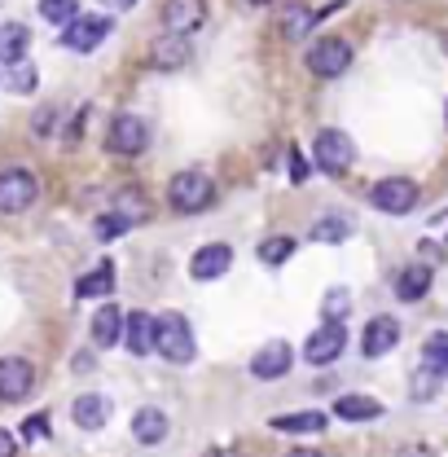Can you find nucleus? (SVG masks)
<instances>
[{
    "mask_svg": "<svg viewBox=\"0 0 448 457\" xmlns=\"http://www.w3.org/2000/svg\"><path fill=\"white\" fill-rule=\"evenodd\" d=\"M111 18L106 13H79V18H71L66 22V31H62V45L71 49V54H93L106 36H111Z\"/></svg>",
    "mask_w": 448,
    "mask_h": 457,
    "instance_id": "39448f33",
    "label": "nucleus"
},
{
    "mask_svg": "<svg viewBox=\"0 0 448 457\" xmlns=\"http://www.w3.org/2000/svg\"><path fill=\"white\" fill-rule=\"evenodd\" d=\"M369 203H374L378 212H387V216H404V212L418 207V185H413L409 176H387V180H378V185L369 189Z\"/></svg>",
    "mask_w": 448,
    "mask_h": 457,
    "instance_id": "0eeeda50",
    "label": "nucleus"
},
{
    "mask_svg": "<svg viewBox=\"0 0 448 457\" xmlns=\"http://www.w3.org/2000/svg\"><path fill=\"white\" fill-rule=\"evenodd\" d=\"M163 22L176 36H194L207 22V0H168L163 4Z\"/></svg>",
    "mask_w": 448,
    "mask_h": 457,
    "instance_id": "9b49d317",
    "label": "nucleus"
},
{
    "mask_svg": "<svg viewBox=\"0 0 448 457\" xmlns=\"http://www.w3.org/2000/svg\"><path fill=\"white\" fill-rule=\"evenodd\" d=\"M106 145H111L114 154H141V150L150 145V128H145V119H137V114H119V119L111 123Z\"/></svg>",
    "mask_w": 448,
    "mask_h": 457,
    "instance_id": "1a4fd4ad",
    "label": "nucleus"
},
{
    "mask_svg": "<svg viewBox=\"0 0 448 457\" xmlns=\"http://www.w3.org/2000/svg\"><path fill=\"white\" fill-rule=\"evenodd\" d=\"M93 339H97V347H114V343L123 339V317H119L114 303H102V308H97V317H93Z\"/></svg>",
    "mask_w": 448,
    "mask_h": 457,
    "instance_id": "412c9836",
    "label": "nucleus"
},
{
    "mask_svg": "<svg viewBox=\"0 0 448 457\" xmlns=\"http://www.w3.org/2000/svg\"><path fill=\"white\" fill-rule=\"evenodd\" d=\"M312 22H317V13H312V9L290 4V9L281 13V36H286V40H303V36L312 31Z\"/></svg>",
    "mask_w": 448,
    "mask_h": 457,
    "instance_id": "393cba45",
    "label": "nucleus"
},
{
    "mask_svg": "<svg viewBox=\"0 0 448 457\" xmlns=\"http://www.w3.org/2000/svg\"><path fill=\"white\" fill-rule=\"evenodd\" d=\"M31 387H36V370H31V361H22V356H4L0 361V400H27L31 396Z\"/></svg>",
    "mask_w": 448,
    "mask_h": 457,
    "instance_id": "9d476101",
    "label": "nucleus"
},
{
    "mask_svg": "<svg viewBox=\"0 0 448 457\" xmlns=\"http://www.w3.org/2000/svg\"><path fill=\"white\" fill-rule=\"evenodd\" d=\"M111 290H114V264H102V269H93L88 278L75 282V295H79V299H102V295H111Z\"/></svg>",
    "mask_w": 448,
    "mask_h": 457,
    "instance_id": "b1692460",
    "label": "nucleus"
},
{
    "mask_svg": "<svg viewBox=\"0 0 448 457\" xmlns=\"http://www.w3.org/2000/svg\"><path fill=\"white\" fill-rule=\"evenodd\" d=\"M31 49V31L22 27V22H4L0 27V62L4 66H13V62H22Z\"/></svg>",
    "mask_w": 448,
    "mask_h": 457,
    "instance_id": "6ab92c4d",
    "label": "nucleus"
},
{
    "mask_svg": "<svg viewBox=\"0 0 448 457\" xmlns=\"http://www.w3.org/2000/svg\"><path fill=\"white\" fill-rule=\"evenodd\" d=\"M436 387H440V374H436V370H422V374L409 383V396L413 400H431L436 396Z\"/></svg>",
    "mask_w": 448,
    "mask_h": 457,
    "instance_id": "2f4dec72",
    "label": "nucleus"
},
{
    "mask_svg": "<svg viewBox=\"0 0 448 457\" xmlns=\"http://www.w3.org/2000/svg\"><path fill=\"white\" fill-rule=\"evenodd\" d=\"M427 290H431V269H427V264H413V269H404V273L395 278V295H400L404 303H418Z\"/></svg>",
    "mask_w": 448,
    "mask_h": 457,
    "instance_id": "5701e85b",
    "label": "nucleus"
},
{
    "mask_svg": "<svg viewBox=\"0 0 448 457\" xmlns=\"http://www.w3.org/2000/svg\"><path fill=\"white\" fill-rule=\"evenodd\" d=\"M312 159H317V168L326 171V176H343V171L356 163V145H352V137H347V132H338V128H321V132H317V141H312Z\"/></svg>",
    "mask_w": 448,
    "mask_h": 457,
    "instance_id": "7ed1b4c3",
    "label": "nucleus"
},
{
    "mask_svg": "<svg viewBox=\"0 0 448 457\" xmlns=\"http://www.w3.org/2000/svg\"><path fill=\"white\" fill-rule=\"evenodd\" d=\"M290 361H295V352H290L281 339H273V343H264V347L255 352L251 374H255L260 383H273V378H281V374H290Z\"/></svg>",
    "mask_w": 448,
    "mask_h": 457,
    "instance_id": "ddd939ff",
    "label": "nucleus"
},
{
    "mask_svg": "<svg viewBox=\"0 0 448 457\" xmlns=\"http://www.w3.org/2000/svg\"><path fill=\"white\" fill-rule=\"evenodd\" d=\"M335 413L343 422H374L383 413V404L374 396H338L335 400Z\"/></svg>",
    "mask_w": 448,
    "mask_h": 457,
    "instance_id": "4be33fe9",
    "label": "nucleus"
},
{
    "mask_svg": "<svg viewBox=\"0 0 448 457\" xmlns=\"http://www.w3.org/2000/svg\"><path fill=\"white\" fill-rule=\"evenodd\" d=\"M290 176H295V180H303V176H308V163H303V154H299V150H290Z\"/></svg>",
    "mask_w": 448,
    "mask_h": 457,
    "instance_id": "c9c22d12",
    "label": "nucleus"
},
{
    "mask_svg": "<svg viewBox=\"0 0 448 457\" xmlns=\"http://www.w3.org/2000/svg\"><path fill=\"white\" fill-rule=\"evenodd\" d=\"M347 347V326L343 321H321V330H312V339L303 343V361L308 365H330L338 352Z\"/></svg>",
    "mask_w": 448,
    "mask_h": 457,
    "instance_id": "6e6552de",
    "label": "nucleus"
},
{
    "mask_svg": "<svg viewBox=\"0 0 448 457\" xmlns=\"http://www.w3.org/2000/svg\"><path fill=\"white\" fill-rule=\"evenodd\" d=\"M212 198H216V185H212V176H207V171L189 168V171H176V176H171V185H168L171 212L194 216V212L212 207Z\"/></svg>",
    "mask_w": 448,
    "mask_h": 457,
    "instance_id": "f03ea898",
    "label": "nucleus"
},
{
    "mask_svg": "<svg viewBox=\"0 0 448 457\" xmlns=\"http://www.w3.org/2000/svg\"><path fill=\"white\" fill-rule=\"evenodd\" d=\"M286 457H326V453H317V449H290Z\"/></svg>",
    "mask_w": 448,
    "mask_h": 457,
    "instance_id": "ea45409f",
    "label": "nucleus"
},
{
    "mask_svg": "<svg viewBox=\"0 0 448 457\" xmlns=\"http://www.w3.org/2000/svg\"><path fill=\"white\" fill-rule=\"evenodd\" d=\"M444 119H448V106H444Z\"/></svg>",
    "mask_w": 448,
    "mask_h": 457,
    "instance_id": "c03bdc74",
    "label": "nucleus"
},
{
    "mask_svg": "<svg viewBox=\"0 0 448 457\" xmlns=\"http://www.w3.org/2000/svg\"><path fill=\"white\" fill-rule=\"evenodd\" d=\"M123 347H128L132 356L154 352V317H150V312H132V317L123 321Z\"/></svg>",
    "mask_w": 448,
    "mask_h": 457,
    "instance_id": "dca6fc26",
    "label": "nucleus"
},
{
    "mask_svg": "<svg viewBox=\"0 0 448 457\" xmlns=\"http://www.w3.org/2000/svg\"><path fill=\"white\" fill-rule=\"evenodd\" d=\"M395 343H400V321H395V317H374V321L365 326L361 352H365V356H387Z\"/></svg>",
    "mask_w": 448,
    "mask_h": 457,
    "instance_id": "4468645a",
    "label": "nucleus"
},
{
    "mask_svg": "<svg viewBox=\"0 0 448 457\" xmlns=\"http://www.w3.org/2000/svg\"><path fill=\"white\" fill-rule=\"evenodd\" d=\"M400 457H436V453H431L427 445H413V449H404V453H400Z\"/></svg>",
    "mask_w": 448,
    "mask_h": 457,
    "instance_id": "58836bf2",
    "label": "nucleus"
},
{
    "mask_svg": "<svg viewBox=\"0 0 448 457\" xmlns=\"http://www.w3.org/2000/svg\"><path fill=\"white\" fill-rule=\"evenodd\" d=\"M106 4H111V9H132L137 0H106Z\"/></svg>",
    "mask_w": 448,
    "mask_h": 457,
    "instance_id": "a19ab883",
    "label": "nucleus"
},
{
    "mask_svg": "<svg viewBox=\"0 0 448 457\" xmlns=\"http://www.w3.org/2000/svg\"><path fill=\"white\" fill-rule=\"evenodd\" d=\"M422 365H427V370H436L440 378H448V335L444 330L427 339V347H422Z\"/></svg>",
    "mask_w": 448,
    "mask_h": 457,
    "instance_id": "a878e982",
    "label": "nucleus"
},
{
    "mask_svg": "<svg viewBox=\"0 0 448 457\" xmlns=\"http://www.w3.org/2000/svg\"><path fill=\"white\" fill-rule=\"evenodd\" d=\"M154 352L163 361H171V365H189L194 361L198 343H194V330H189V321L180 312H163L154 321Z\"/></svg>",
    "mask_w": 448,
    "mask_h": 457,
    "instance_id": "f257e3e1",
    "label": "nucleus"
},
{
    "mask_svg": "<svg viewBox=\"0 0 448 457\" xmlns=\"http://www.w3.org/2000/svg\"><path fill=\"white\" fill-rule=\"evenodd\" d=\"M207 457H237L233 449H216V453H207Z\"/></svg>",
    "mask_w": 448,
    "mask_h": 457,
    "instance_id": "79ce46f5",
    "label": "nucleus"
},
{
    "mask_svg": "<svg viewBox=\"0 0 448 457\" xmlns=\"http://www.w3.org/2000/svg\"><path fill=\"white\" fill-rule=\"evenodd\" d=\"M251 4H273V0H251Z\"/></svg>",
    "mask_w": 448,
    "mask_h": 457,
    "instance_id": "37998d69",
    "label": "nucleus"
},
{
    "mask_svg": "<svg viewBox=\"0 0 448 457\" xmlns=\"http://www.w3.org/2000/svg\"><path fill=\"white\" fill-rule=\"evenodd\" d=\"M189 57H194L189 36H176V31L159 36V40L150 45V66H154V71H180V66H189Z\"/></svg>",
    "mask_w": 448,
    "mask_h": 457,
    "instance_id": "f8f14e48",
    "label": "nucleus"
},
{
    "mask_svg": "<svg viewBox=\"0 0 448 457\" xmlns=\"http://www.w3.org/2000/svg\"><path fill=\"white\" fill-rule=\"evenodd\" d=\"M49 123H54V111H45L40 119H36V132H40V137H49Z\"/></svg>",
    "mask_w": 448,
    "mask_h": 457,
    "instance_id": "4c0bfd02",
    "label": "nucleus"
},
{
    "mask_svg": "<svg viewBox=\"0 0 448 457\" xmlns=\"http://www.w3.org/2000/svg\"><path fill=\"white\" fill-rule=\"evenodd\" d=\"M312 237H317V242H343V237H347V220H317V225H312Z\"/></svg>",
    "mask_w": 448,
    "mask_h": 457,
    "instance_id": "72a5a7b5",
    "label": "nucleus"
},
{
    "mask_svg": "<svg viewBox=\"0 0 448 457\" xmlns=\"http://www.w3.org/2000/svg\"><path fill=\"white\" fill-rule=\"evenodd\" d=\"M347 308H352V295H347L343 286L326 290V303H321V317H326V321H343V317H347Z\"/></svg>",
    "mask_w": 448,
    "mask_h": 457,
    "instance_id": "7c9ffc66",
    "label": "nucleus"
},
{
    "mask_svg": "<svg viewBox=\"0 0 448 457\" xmlns=\"http://www.w3.org/2000/svg\"><path fill=\"white\" fill-rule=\"evenodd\" d=\"M128 228L132 225H128L119 212H111V216H102V220H97V237H102V242H114V237H123Z\"/></svg>",
    "mask_w": 448,
    "mask_h": 457,
    "instance_id": "473e14b6",
    "label": "nucleus"
},
{
    "mask_svg": "<svg viewBox=\"0 0 448 457\" xmlns=\"http://www.w3.org/2000/svg\"><path fill=\"white\" fill-rule=\"evenodd\" d=\"M36 79H40V75H36V66H31L27 57H22V62H13V66H9V75H4V84H9L13 93H36Z\"/></svg>",
    "mask_w": 448,
    "mask_h": 457,
    "instance_id": "bb28decb",
    "label": "nucleus"
},
{
    "mask_svg": "<svg viewBox=\"0 0 448 457\" xmlns=\"http://www.w3.org/2000/svg\"><path fill=\"white\" fill-rule=\"evenodd\" d=\"M49 436V418H27L22 422V440H45Z\"/></svg>",
    "mask_w": 448,
    "mask_h": 457,
    "instance_id": "f704fd0d",
    "label": "nucleus"
},
{
    "mask_svg": "<svg viewBox=\"0 0 448 457\" xmlns=\"http://www.w3.org/2000/svg\"><path fill=\"white\" fill-rule=\"evenodd\" d=\"M71 418H75V427H84V431H102V427L111 422V400L106 396H79L75 409H71Z\"/></svg>",
    "mask_w": 448,
    "mask_h": 457,
    "instance_id": "f3484780",
    "label": "nucleus"
},
{
    "mask_svg": "<svg viewBox=\"0 0 448 457\" xmlns=\"http://www.w3.org/2000/svg\"><path fill=\"white\" fill-rule=\"evenodd\" d=\"M114 212H119L128 225H137V220H145V216H150V207H145V203H141V194H132V189H123V194H119Z\"/></svg>",
    "mask_w": 448,
    "mask_h": 457,
    "instance_id": "c756f323",
    "label": "nucleus"
},
{
    "mask_svg": "<svg viewBox=\"0 0 448 457\" xmlns=\"http://www.w3.org/2000/svg\"><path fill=\"white\" fill-rule=\"evenodd\" d=\"M13 453H18V440L9 431H0V457H13Z\"/></svg>",
    "mask_w": 448,
    "mask_h": 457,
    "instance_id": "e433bc0d",
    "label": "nucleus"
},
{
    "mask_svg": "<svg viewBox=\"0 0 448 457\" xmlns=\"http://www.w3.org/2000/svg\"><path fill=\"white\" fill-rule=\"evenodd\" d=\"M347 66H352V45L338 40V36H321V40L308 49V71H312L317 79H335Z\"/></svg>",
    "mask_w": 448,
    "mask_h": 457,
    "instance_id": "423d86ee",
    "label": "nucleus"
},
{
    "mask_svg": "<svg viewBox=\"0 0 448 457\" xmlns=\"http://www.w3.org/2000/svg\"><path fill=\"white\" fill-rule=\"evenodd\" d=\"M36 198H40V185H36V176L27 168L0 171V212H4V216H22Z\"/></svg>",
    "mask_w": 448,
    "mask_h": 457,
    "instance_id": "20e7f679",
    "label": "nucleus"
},
{
    "mask_svg": "<svg viewBox=\"0 0 448 457\" xmlns=\"http://www.w3.org/2000/svg\"><path fill=\"white\" fill-rule=\"evenodd\" d=\"M273 431H281V436H317V431H326V413H317V409H308V413H286V418H273L269 422Z\"/></svg>",
    "mask_w": 448,
    "mask_h": 457,
    "instance_id": "aec40b11",
    "label": "nucleus"
},
{
    "mask_svg": "<svg viewBox=\"0 0 448 457\" xmlns=\"http://www.w3.org/2000/svg\"><path fill=\"white\" fill-rule=\"evenodd\" d=\"M132 436H137V445H163V436H168V413H163V409H137Z\"/></svg>",
    "mask_w": 448,
    "mask_h": 457,
    "instance_id": "a211bd4d",
    "label": "nucleus"
},
{
    "mask_svg": "<svg viewBox=\"0 0 448 457\" xmlns=\"http://www.w3.org/2000/svg\"><path fill=\"white\" fill-rule=\"evenodd\" d=\"M233 269V251L228 246H203L198 255H194V264H189V273L198 278V282H216V278H224Z\"/></svg>",
    "mask_w": 448,
    "mask_h": 457,
    "instance_id": "2eb2a0df",
    "label": "nucleus"
},
{
    "mask_svg": "<svg viewBox=\"0 0 448 457\" xmlns=\"http://www.w3.org/2000/svg\"><path fill=\"white\" fill-rule=\"evenodd\" d=\"M295 255V242L290 237H269V242H260V264H269V269H278Z\"/></svg>",
    "mask_w": 448,
    "mask_h": 457,
    "instance_id": "cd10ccee",
    "label": "nucleus"
},
{
    "mask_svg": "<svg viewBox=\"0 0 448 457\" xmlns=\"http://www.w3.org/2000/svg\"><path fill=\"white\" fill-rule=\"evenodd\" d=\"M40 13H45V22L66 27L71 18H79V0H40Z\"/></svg>",
    "mask_w": 448,
    "mask_h": 457,
    "instance_id": "c85d7f7f",
    "label": "nucleus"
}]
</instances>
